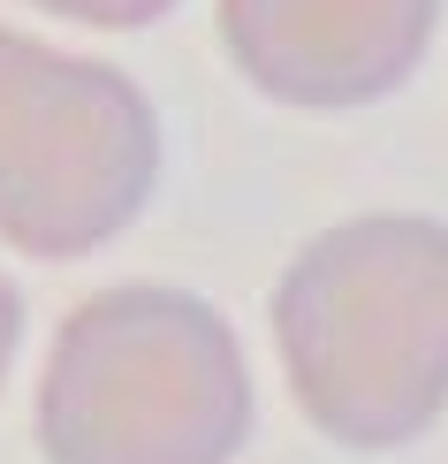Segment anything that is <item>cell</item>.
<instances>
[{
    "label": "cell",
    "instance_id": "3957f363",
    "mask_svg": "<svg viewBox=\"0 0 448 464\" xmlns=\"http://www.w3.org/2000/svg\"><path fill=\"white\" fill-rule=\"evenodd\" d=\"M160 107L129 69L0 24V251L91 259L160 190Z\"/></svg>",
    "mask_w": 448,
    "mask_h": 464
},
{
    "label": "cell",
    "instance_id": "7a4b0ae2",
    "mask_svg": "<svg viewBox=\"0 0 448 464\" xmlns=\"http://www.w3.org/2000/svg\"><path fill=\"white\" fill-rule=\"evenodd\" d=\"M251 427L243 335L175 282H114L69 304L31 381L46 464H236Z\"/></svg>",
    "mask_w": 448,
    "mask_h": 464
},
{
    "label": "cell",
    "instance_id": "8992f818",
    "mask_svg": "<svg viewBox=\"0 0 448 464\" xmlns=\"http://www.w3.org/2000/svg\"><path fill=\"white\" fill-rule=\"evenodd\" d=\"M15 351H24V289H15L8 275H0V396H8Z\"/></svg>",
    "mask_w": 448,
    "mask_h": 464
},
{
    "label": "cell",
    "instance_id": "277c9868",
    "mask_svg": "<svg viewBox=\"0 0 448 464\" xmlns=\"http://www.w3.org/2000/svg\"><path fill=\"white\" fill-rule=\"evenodd\" d=\"M228 69L289 114H357L425 69L441 0H213Z\"/></svg>",
    "mask_w": 448,
    "mask_h": 464
},
{
    "label": "cell",
    "instance_id": "6da1fadb",
    "mask_svg": "<svg viewBox=\"0 0 448 464\" xmlns=\"http://www.w3.org/2000/svg\"><path fill=\"white\" fill-rule=\"evenodd\" d=\"M266 335L319 441L396 457L448 411V221L349 214L274 275Z\"/></svg>",
    "mask_w": 448,
    "mask_h": 464
},
{
    "label": "cell",
    "instance_id": "5b68a950",
    "mask_svg": "<svg viewBox=\"0 0 448 464\" xmlns=\"http://www.w3.org/2000/svg\"><path fill=\"white\" fill-rule=\"evenodd\" d=\"M38 15H62L76 31H152L160 15H175L183 0H24Z\"/></svg>",
    "mask_w": 448,
    "mask_h": 464
}]
</instances>
